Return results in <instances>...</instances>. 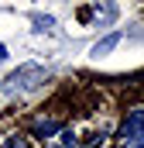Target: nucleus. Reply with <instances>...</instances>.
<instances>
[{"instance_id":"1","label":"nucleus","mask_w":144,"mask_h":148,"mask_svg":"<svg viewBox=\"0 0 144 148\" xmlns=\"http://www.w3.org/2000/svg\"><path fill=\"white\" fill-rule=\"evenodd\" d=\"M45 79H48V69H41V66H21L17 73L7 76L3 93H28V90H38Z\"/></svg>"},{"instance_id":"2","label":"nucleus","mask_w":144,"mask_h":148,"mask_svg":"<svg viewBox=\"0 0 144 148\" xmlns=\"http://www.w3.org/2000/svg\"><path fill=\"white\" fill-rule=\"evenodd\" d=\"M120 141H124V148L134 141H144V107L127 114V121L120 124Z\"/></svg>"},{"instance_id":"3","label":"nucleus","mask_w":144,"mask_h":148,"mask_svg":"<svg viewBox=\"0 0 144 148\" xmlns=\"http://www.w3.org/2000/svg\"><path fill=\"white\" fill-rule=\"evenodd\" d=\"M31 131H35L38 138H48V134H58V131H62V124H58V121H52V117H35V121H31Z\"/></svg>"},{"instance_id":"4","label":"nucleus","mask_w":144,"mask_h":148,"mask_svg":"<svg viewBox=\"0 0 144 148\" xmlns=\"http://www.w3.org/2000/svg\"><path fill=\"white\" fill-rule=\"evenodd\" d=\"M120 31H113V35H107V38H100V41H96V45H93V59H103V55H107V52H113V48H117V45H120Z\"/></svg>"},{"instance_id":"5","label":"nucleus","mask_w":144,"mask_h":148,"mask_svg":"<svg viewBox=\"0 0 144 148\" xmlns=\"http://www.w3.org/2000/svg\"><path fill=\"white\" fill-rule=\"evenodd\" d=\"M45 148H79V145H75V134H69V131H65L58 145H45Z\"/></svg>"},{"instance_id":"6","label":"nucleus","mask_w":144,"mask_h":148,"mask_svg":"<svg viewBox=\"0 0 144 148\" xmlns=\"http://www.w3.org/2000/svg\"><path fill=\"white\" fill-rule=\"evenodd\" d=\"M35 24H38V31H48V28L55 24V17H52V14H45V17H41V14H35Z\"/></svg>"},{"instance_id":"7","label":"nucleus","mask_w":144,"mask_h":148,"mask_svg":"<svg viewBox=\"0 0 144 148\" xmlns=\"http://www.w3.org/2000/svg\"><path fill=\"white\" fill-rule=\"evenodd\" d=\"M96 17H103V21H113V17H117V7H103V10H96Z\"/></svg>"},{"instance_id":"8","label":"nucleus","mask_w":144,"mask_h":148,"mask_svg":"<svg viewBox=\"0 0 144 148\" xmlns=\"http://www.w3.org/2000/svg\"><path fill=\"white\" fill-rule=\"evenodd\" d=\"M3 148H28V141H24V138H7Z\"/></svg>"},{"instance_id":"9","label":"nucleus","mask_w":144,"mask_h":148,"mask_svg":"<svg viewBox=\"0 0 144 148\" xmlns=\"http://www.w3.org/2000/svg\"><path fill=\"white\" fill-rule=\"evenodd\" d=\"M0 62H7V45H0Z\"/></svg>"},{"instance_id":"10","label":"nucleus","mask_w":144,"mask_h":148,"mask_svg":"<svg viewBox=\"0 0 144 148\" xmlns=\"http://www.w3.org/2000/svg\"><path fill=\"white\" fill-rule=\"evenodd\" d=\"M127 148H144V141H134V145H127Z\"/></svg>"}]
</instances>
